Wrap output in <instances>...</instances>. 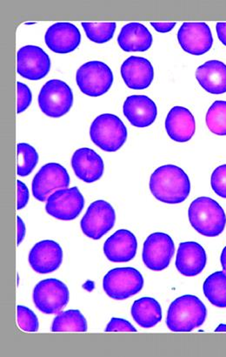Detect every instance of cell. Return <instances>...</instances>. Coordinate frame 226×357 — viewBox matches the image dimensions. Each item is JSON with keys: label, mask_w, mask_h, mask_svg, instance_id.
Returning <instances> with one entry per match:
<instances>
[{"label": "cell", "mask_w": 226, "mask_h": 357, "mask_svg": "<svg viewBox=\"0 0 226 357\" xmlns=\"http://www.w3.org/2000/svg\"><path fill=\"white\" fill-rule=\"evenodd\" d=\"M72 167L76 176L86 183L100 180L104 169L102 158L92 149L87 148L79 149L73 153Z\"/></svg>", "instance_id": "obj_21"}, {"label": "cell", "mask_w": 226, "mask_h": 357, "mask_svg": "<svg viewBox=\"0 0 226 357\" xmlns=\"http://www.w3.org/2000/svg\"><path fill=\"white\" fill-rule=\"evenodd\" d=\"M219 40L226 47V23L219 22L216 26Z\"/></svg>", "instance_id": "obj_38"}, {"label": "cell", "mask_w": 226, "mask_h": 357, "mask_svg": "<svg viewBox=\"0 0 226 357\" xmlns=\"http://www.w3.org/2000/svg\"><path fill=\"white\" fill-rule=\"evenodd\" d=\"M212 190L219 197L226 199V164L217 167L211 174Z\"/></svg>", "instance_id": "obj_32"}, {"label": "cell", "mask_w": 226, "mask_h": 357, "mask_svg": "<svg viewBox=\"0 0 226 357\" xmlns=\"http://www.w3.org/2000/svg\"><path fill=\"white\" fill-rule=\"evenodd\" d=\"M17 150V176L26 177L29 176L38 165V153L36 149L27 143H19Z\"/></svg>", "instance_id": "obj_29"}, {"label": "cell", "mask_w": 226, "mask_h": 357, "mask_svg": "<svg viewBox=\"0 0 226 357\" xmlns=\"http://www.w3.org/2000/svg\"><path fill=\"white\" fill-rule=\"evenodd\" d=\"M85 199L78 188H63L55 191L47 199L45 211L60 220H73L82 212Z\"/></svg>", "instance_id": "obj_11"}, {"label": "cell", "mask_w": 226, "mask_h": 357, "mask_svg": "<svg viewBox=\"0 0 226 357\" xmlns=\"http://www.w3.org/2000/svg\"><path fill=\"white\" fill-rule=\"evenodd\" d=\"M92 142L106 152H116L127 142L128 132L124 122L114 114H104L93 121L90 128Z\"/></svg>", "instance_id": "obj_4"}, {"label": "cell", "mask_w": 226, "mask_h": 357, "mask_svg": "<svg viewBox=\"0 0 226 357\" xmlns=\"http://www.w3.org/2000/svg\"><path fill=\"white\" fill-rule=\"evenodd\" d=\"M70 176L64 167L58 163H48L41 167L33 178L31 189L34 198L41 202L59 189L68 188Z\"/></svg>", "instance_id": "obj_12"}, {"label": "cell", "mask_w": 226, "mask_h": 357, "mask_svg": "<svg viewBox=\"0 0 226 357\" xmlns=\"http://www.w3.org/2000/svg\"><path fill=\"white\" fill-rule=\"evenodd\" d=\"M144 287L141 273L134 268L111 269L104 276L103 289L111 299L122 301L140 292Z\"/></svg>", "instance_id": "obj_5"}, {"label": "cell", "mask_w": 226, "mask_h": 357, "mask_svg": "<svg viewBox=\"0 0 226 357\" xmlns=\"http://www.w3.org/2000/svg\"><path fill=\"white\" fill-rule=\"evenodd\" d=\"M38 101L41 111L47 116L60 118L72 107V91L62 80L51 79L42 87Z\"/></svg>", "instance_id": "obj_7"}, {"label": "cell", "mask_w": 226, "mask_h": 357, "mask_svg": "<svg viewBox=\"0 0 226 357\" xmlns=\"http://www.w3.org/2000/svg\"><path fill=\"white\" fill-rule=\"evenodd\" d=\"M207 317V307L198 297L183 296L170 304L166 325L172 332H191L201 327Z\"/></svg>", "instance_id": "obj_2"}, {"label": "cell", "mask_w": 226, "mask_h": 357, "mask_svg": "<svg viewBox=\"0 0 226 357\" xmlns=\"http://www.w3.org/2000/svg\"><path fill=\"white\" fill-rule=\"evenodd\" d=\"M17 246L22 243L26 236V225L23 222V220L19 216L17 217Z\"/></svg>", "instance_id": "obj_37"}, {"label": "cell", "mask_w": 226, "mask_h": 357, "mask_svg": "<svg viewBox=\"0 0 226 357\" xmlns=\"http://www.w3.org/2000/svg\"><path fill=\"white\" fill-rule=\"evenodd\" d=\"M116 222V213L110 203L99 199L92 203L83 215L80 227L87 237L99 240L113 229Z\"/></svg>", "instance_id": "obj_9"}, {"label": "cell", "mask_w": 226, "mask_h": 357, "mask_svg": "<svg viewBox=\"0 0 226 357\" xmlns=\"http://www.w3.org/2000/svg\"><path fill=\"white\" fill-rule=\"evenodd\" d=\"M113 73L106 63L89 61L80 66L76 73V82L80 91L90 97H99L110 90Z\"/></svg>", "instance_id": "obj_6"}, {"label": "cell", "mask_w": 226, "mask_h": 357, "mask_svg": "<svg viewBox=\"0 0 226 357\" xmlns=\"http://www.w3.org/2000/svg\"><path fill=\"white\" fill-rule=\"evenodd\" d=\"M166 129L172 141L179 143L189 142L196 131L194 116L186 107H174L167 115Z\"/></svg>", "instance_id": "obj_22"}, {"label": "cell", "mask_w": 226, "mask_h": 357, "mask_svg": "<svg viewBox=\"0 0 226 357\" xmlns=\"http://www.w3.org/2000/svg\"><path fill=\"white\" fill-rule=\"evenodd\" d=\"M121 76L129 89L144 90L151 86L154 69L148 59L131 56L121 66Z\"/></svg>", "instance_id": "obj_17"}, {"label": "cell", "mask_w": 226, "mask_h": 357, "mask_svg": "<svg viewBox=\"0 0 226 357\" xmlns=\"http://www.w3.org/2000/svg\"><path fill=\"white\" fill-rule=\"evenodd\" d=\"M177 40L184 52L191 55H203L213 45L210 27L207 24L186 22L177 31Z\"/></svg>", "instance_id": "obj_14"}, {"label": "cell", "mask_w": 226, "mask_h": 357, "mask_svg": "<svg viewBox=\"0 0 226 357\" xmlns=\"http://www.w3.org/2000/svg\"><path fill=\"white\" fill-rule=\"evenodd\" d=\"M220 261L223 269H224V271L226 273V247L223 250L221 257H220Z\"/></svg>", "instance_id": "obj_39"}, {"label": "cell", "mask_w": 226, "mask_h": 357, "mask_svg": "<svg viewBox=\"0 0 226 357\" xmlns=\"http://www.w3.org/2000/svg\"><path fill=\"white\" fill-rule=\"evenodd\" d=\"M33 303L40 312L54 314L67 305L70 293L67 286L58 279H45L35 286Z\"/></svg>", "instance_id": "obj_8"}, {"label": "cell", "mask_w": 226, "mask_h": 357, "mask_svg": "<svg viewBox=\"0 0 226 357\" xmlns=\"http://www.w3.org/2000/svg\"><path fill=\"white\" fill-rule=\"evenodd\" d=\"M205 121L209 130L214 135L226 136V101H215L209 108Z\"/></svg>", "instance_id": "obj_28"}, {"label": "cell", "mask_w": 226, "mask_h": 357, "mask_svg": "<svg viewBox=\"0 0 226 357\" xmlns=\"http://www.w3.org/2000/svg\"><path fill=\"white\" fill-rule=\"evenodd\" d=\"M191 227L202 236L216 237L226 226V215L222 206L214 199L200 197L194 199L188 211Z\"/></svg>", "instance_id": "obj_3"}, {"label": "cell", "mask_w": 226, "mask_h": 357, "mask_svg": "<svg viewBox=\"0 0 226 357\" xmlns=\"http://www.w3.org/2000/svg\"><path fill=\"white\" fill-rule=\"evenodd\" d=\"M196 78L200 85L211 94L226 93V65L219 61L205 62L197 69Z\"/></svg>", "instance_id": "obj_23"}, {"label": "cell", "mask_w": 226, "mask_h": 357, "mask_svg": "<svg viewBox=\"0 0 226 357\" xmlns=\"http://www.w3.org/2000/svg\"><path fill=\"white\" fill-rule=\"evenodd\" d=\"M207 257L204 248L195 241L179 244L176 257V268L181 275L193 278L203 272Z\"/></svg>", "instance_id": "obj_18"}, {"label": "cell", "mask_w": 226, "mask_h": 357, "mask_svg": "<svg viewBox=\"0 0 226 357\" xmlns=\"http://www.w3.org/2000/svg\"><path fill=\"white\" fill-rule=\"evenodd\" d=\"M175 253V244L169 234L153 233L145 240L142 259L152 271H162L169 267Z\"/></svg>", "instance_id": "obj_10"}, {"label": "cell", "mask_w": 226, "mask_h": 357, "mask_svg": "<svg viewBox=\"0 0 226 357\" xmlns=\"http://www.w3.org/2000/svg\"><path fill=\"white\" fill-rule=\"evenodd\" d=\"M123 112L128 121L139 128L150 127L158 115L154 101L145 96H129L124 101Z\"/></svg>", "instance_id": "obj_20"}, {"label": "cell", "mask_w": 226, "mask_h": 357, "mask_svg": "<svg viewBox=\"0 0 226 357\" xmlns=\"http://www.w3.org/2000/svg\"><path fill=\"white\" fill-rule=\"evenodd\" d=\"M52 332H86L87 321L78 310H70L58 314L52 321Z\"/></svg>", "instance_id": "obj_27"}, {"label": "cell", "mask_w": 226, "mask_h": 357, "mask_svg": "<svg viewBox=\"0 0 226 357\" xmlns=\"http://www.w3.org/2000/svg\"><path fill=\"white\" fill-rule=\"evenodd\" d=\"M131 311L132 318L142 328L155 327L162 320L161 306L152 297H143L135 301Z\"/></svg>", "instance_id": "obj_25"}, {"label": "cell", "mask_w": 226, "mask_h": 357, "mask_svg": "<svg viewBox=\"0 0 226 357\" xmlns=\"http://www.w3.org/2000/svg\"><path fill=\"white\" fill-rule=\"evenodd\" d=\"M17 113L21 114L26 111L30 107L31 100H33V94H31L29 87L26 84L17 82Z\"/></svg>", "instance_id": "obj_33"}, {"label": "cell", "mask_w": 226, "mask_h": 357, "mask_svg": "<svg viewBox=\"0 0 226 357\" xmlns=\"http://www.w3.org/2000/svg\"><path fill=\"white\" fill-rule=\"evenodd\" d=\"M17 321L21 330L26 332H37L40 328V323L33 312L27 307H17Z\"/></svg>", "instance_id": "obj_31"}, {"label": "cell", "mask_w": 226, "mask_h": 357, "mask_svg": "<svg viewBox=\"0 0 226 357\" xmlns=\"http://www.w3.org/2000/svg\"><path fill=\"white\" fill-rule=\"evenodd\" d=\"M205 297L212 305L226 307V273L218 271L209 275L203 286Z\"/></svg>", "instance_id": "obj_26"}, {"label": "cell", "mask_w": 226, "mask_h": 357, "mask_svg": "<svg viewBox=\"0 0 226 357\" xmlns=\"http://www.w3.org/2000/svg\"><path fill=\"white\" fill-rule=\"evenodd\" d=\"M118 43L124 52H145L152 47V35L144 24L129 23L122 27Z\"/></svg>", "instance_id": "obj_24"}, {"label": "cell", "mask_w": 226, "mask_h": 357, "mask_svg": "<svg viewBox=\"0 0 226 357\" xmlns=\"http://www.w3.org/2000/svg\"><path fill=\"white\" fill-rule=\"evenodd\" d=\"M62 261V248L54 241H41L35 244L30 251V266L38 274H50L57 271Z\"/></svg>", "instance_id": "obj_16"}, {"label": "cell", "mask_w": 226, "mask_h": 357, "mask_svg": "<svg viewBox=\"0 0 226 357\" xmlns=\"http://www.w3.org/2000/svg\"><path fill=\"white\" fill-rule=\"evenodd\" d=\"M45 41L48 48L55 54H67L79 47L81 34L75 24L58 22L48 28Z\"/></svg>", "instance_id": "obj_15"}, {"label": "cell", "mask_w": 226, "mask_h": 357, "mask_svg": "<svg viewBox=\"0 0 226 357\" xmlns=\"http://www.w3.org/2000/svg\"><path fill=\"white\" fill-rule=\"evenodd\" d=\"M149 187L158 201L167 204L182 203L191 192L189 177L175 165H163L156 169L150 178Z\"/></svg>", "instance_id": "obj_1"}, {"label": "cell", "mask_w": 226, "mask_h": 357, "mask_svg": "<svg viewBox=\"0 0 226 357\" xmlns=\"http://www.w3.org/2000/svg\"><path fill=\"white\" fill-rule=\"evenodd\" d=\"M153 28L156 31H159V33H169V31H172L174 27L176 26L175 22H163V23H159V22H152L151 23Z\"/></svg>", "instance_id": "obj_36"}, {"label": "cell", "mask_w": 226, "mask_h": 357, "mask_svg": "<svg viewBox=\"0 0 226 357\" xmlns=\"http://www.w3.org/2000/svg\"><path fill=\"white\" fill-rule=\"evenodd\" d=\"M137 332L130 321L121 318H111L110 323L108 324L106 332Z\"/></svg>", "instance_id": "obj_34"}, {"label": "cell", "mask_w": 226, "mask_h": 357, "mask_svg": "<svg viewBox=\"0 0 226 357\" xmlns=\"http://www.w3.org/2000/svg\"><path fill=\"white\" fill-rule=\"evenodd\" d=\"M51 70V59L43 49L36 45H26L17 54V72L23 78L40 80Z\"/></svg>", "instance_id": "obj_13"}, {"label": "cell", "mask_w": 226, "mask_h": 357, "mask_svg": "<svg viewBox=\"0 0 226 357\" xmlns=\"http://www.w3.org/2000/svg\"><path fill=\"white\" fill-rule=\"evenodd\" d=\"M17 209L20 210L24 208H26L28 202H29L30 192L29 190H28L26 185L23 183V182L20 181H17Z\"/></svg>", "instance_id": "obj_35"}, {"label": "cell", "mask_w": 226, "mask_h": 357, "mask_svg": "<svg viewBox=\"0 0 226 357\" xmlns=\"http://www.w3.org/2000/svg\"><path fill=\"white\" fill-rule=\"evenodd\" d=\"M137 238L127 229L118 230L104 244V255L115 264L131 261L137 254Z\"/></svg>", "instance_id": "obj_19"}, {"label": "cell", "mask_w": 226, "mask_h": 357, "mask_svg": "<svg viewBox=\"0 0 226 357\" xmlns=\"http://www.w3.org/2000/svg\"><path fill=\"white\" fill-rule=\"evenodd\" d=\"M82 26L90 41L97 44H104L113 38L117 24L114 22H83Z\"/></svg>", "instance_id": "obj_30"}, {"label": "cell", "mask_w": 226, "mask_h": 357, "mask_svg": "<svg viewBox=\"0 0 226 357\" xmlns=\"http://www.w3.org/2000/svg\"><path fill=\"white\" fill-rule=\"evenodd\" d=\"M215 332H226V324H220L216 328Z\"/></svg>", "instance_id": "obj_40"}]
</instances>
